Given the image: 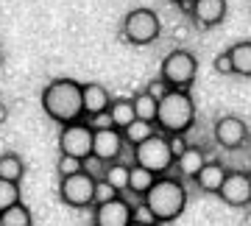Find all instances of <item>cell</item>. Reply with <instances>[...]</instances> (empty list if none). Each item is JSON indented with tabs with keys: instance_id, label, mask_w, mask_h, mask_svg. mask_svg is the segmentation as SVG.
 Segmentation results:
<instances>
[{
	"instance_id": "1",
	"label": "cell",
	"mask_w": 251,
	"mask_h": 226,
	"mask_svg": "<svg viewBox=\"0 0 251 226\" xmlns=\"http://www.w3.org/2000/svg\"><path fill=\"white\" fill-rule=\"evenodd\" d=\"M45 115L53 123L64 126V123H75L84 118V100H81V84L75 78H53L42 90L39 98Z\"/></svg>"
},
{
	"instance_id": "2",
	"label": "cell",
	"mask_w": 251,
	"mask_h": 226,
	"mask_svg": "<svg viewBox=\"0 0 251 226\" xmlns=\"http://www.w3.org/2000/svg\"><path fill=\"white\" fill-rule=\"evenodd\" d=\"M143 204L151 209L156 224H171L187 207V187H184V181L179 176H168V173L156 176L151 190L143 196Z\"/></svg>"
},
{
	"instance_id": "3",
	"label": "cell",
	"mask_w": 251,
	"mask_h": 226,
	"mask_svg": "<svg viewBox=\"0 0 251 226\" xmlns=\"http://www.w3.org/2000/svg\"><path fill=\"white\" fill-rule=\"evenodd\" d=\"M196 123V103L187 90H168L156 109V128L162 134H187Z\"/></svg>"
},
{
	"instance_id": "4",
	"label": "cell",
	"mask_w": 251,
	"mask_h": 226,
	"mask_svg": "<svg viewBox=\"0 0 251 226\" xmlns=\"http://www.w3.org/2000/svg\"><path fill=\"white\" fill-rule=\"evenodd\" d=\"M162 34V23H159V14L153 9H131L128 14L123 17L120 23V36H123L126 42H131V45L143 48V45H151L156 42Z\"/></svg>"
},
{
	"instance_id": "5",
	"label": "cell",
	"mask_w": 251,
	"mask_h": 226,
	"mask_svg": "<svg viewBox=\"0 0 251 226\" xmlns=\"http://www.w3.org/2000/svg\"><path fill=\"white\" fill-rule=\"evenodd\" d=\"M196 73H198V59L193 50H184V48L171 50L159 64V78L171 90H190L193 81H196Z\"/></svg>"
},
{
	"instance_id": "6",
	"label": "cell",
	"mask_w": 251,
	"mask_h": 226,
	"mask_svg": "<svg viewBox=\"0 0 251 226\" xmlns=\"http://www.w3.org/2000/svg\"><path fill=\"white\" fill-rule=\"evenodd\" d=\"M131 151H134V165L151 171L153 176L171 173L173 162H176V156H173V151H171V143H168V137L162 134V131H156L153 137H148L145 143L134 145Z\"/></svg>"
},
{
	"instance_id": "7",
	"label": "cell",
	"mask_w": 251,
	"mask_h": 226,
	"mask_svg": "<svg viewBox=\"0 0 251 226\" xmlns=\"http://www.w3.org/2000/svg\"><path fill=\"white\" fill-rule=\"evenodd\" d=\"M92 137H95V128L87 123V118L75 120V123H64L59 128V154L75 156L84 162L92 154Z\"/></svg>"
},
{
	"instance_id": "8",
	"label": "cell",
	"mask_w": 251,
	"mask_h": 226,
	"mask_svg": "<svg viewBox=\"0 0 251 226\" xmlns=\"http://www.w3.org/2000/svg\"><path fill=\"white\" fill-rule=\"evenodd\" d=\"M95 184L98 179H92L90 173H73L59 179V199L73 209H87L95 204Z\"/></svg>"
},
{
	"instance_id": "9",
	"label": "cell",
	"mask_w": 251,
	"mask_h": 226,
	"mask_svg": "<svg viewBox=\"0 0 251 226\" xmlns=\"http://www.w3.org/2000/svg\"><path fill=\"white\" fill-rule=\"evenodd\" d=\"M131 212H134V204L126 201L123 196H117L106 204L92 207V226H128L131 224Z\"/></svg>"
},
{
	"instance_id": "10",
	"label": "cell",
	"mask_w": 251,
	"mask_h": 226,
	"mask_svg": "<svg viewBox=\"0 0 251 226\" xmlns=\"http://www.w3.org/2000/svg\"><path fill=\"white\" fill-rule=\"evenodd\" d=\"M218 199L229 207H249L251 204V173L246 171H229L224 187L218 190Z\"/></svg>"
},
{
	"instance_id": "11",
	"label": "cell",
	"mask_w": 251,
	"mask_h": 226,
	"mask_svg": "<svg viewBox=\"0 0 251 226\" xmlns=\"http://www.w3.org/2000/svg\"><path fill=\"white\" fill-rule=\"evenodd\" d=\"M215 140H218L221 148H226V151H234V148L246 145V140H249V126H246V120L237 118V115H224V118L215 123Z\"/></svg>"
},
{
	"instance_id": "12",
	"label": "cell",
	"mask_w": 251,
	"mask_h": 226,
	"mask_svg": "<svg viewBox=\"0 0 251 226\" xmlns=\"http://www.w3.org/2000/svg\"><path fill=\"white\" fill-rule=\"evenodd\" d=\"M123 131L120 128H95V137H92V154L98 156L100 162H117L120 154H123Z\"/></svg>"
},
{
	"instance_id": "13",
	"label": "cell",
	"mask_w": 251,
	"mask_h": 226,
	"mask_svg": "<svg viewBox=\"0 0 251 226\" xmlns=\"http://www.w3.org/2000/svg\"><path fill=\"white\" fill-rule=\"evenodd\" d=\"M226 11H229L226 0H193V6H190V14L201 28L221 25L226 20Z\"/></svg>"
},
{
	"instance_id": "14",
	"label": "cell",
	"mask_w": 251,
	"mask_h": 226,
	"mask_svg": "<svg viewBox=\"0 0 251 226\" xmlns=\"http://www.w3.org/2000/svg\"><path fill=\"white\" fill-rule=\"evenodd\" d=\"M81 100H84V118L90 120L100 112H109V103H112V95L103 84L90 81V84H81Z\"/></svg>"
},
{
	"instance_id": "15",
	"label": "cell",
	"mask_w": 251,
	"mask_h": 226,
	"mask_svg": "<svg viewBox=\"0 0 251 226\" xmlns=\"http://www.w3.org/2000/svg\"><path fill=\"white\" fill-rule=\"evenodd\" d=\"M226 168L224 162H218V159H206V165L198 171V176L193 181H196V187L201 193H212V196H218V190L224 187V181H226Z\"/></svg>"
},
{
	"instance_id": "16",
	"label": "cell",
	"mask_w": 251,
	"mask_h": 226,
	"mask_svg": "<svg viewBox=\"0 0 251 226\" xmlns=\"http://www.w3.org/2000/svg\"><path fill=\"white\" fill-rule=\"evenodd\" d=\"M206 165V156H204V151L201 148H196V145H190L187 151L181 156H176V162H173V168L179 171V176L181 179H196L198 176V171Z\"/></svg>"
},
{
	"instance_id": "17",
	"label": "cell",
	"mask_w": 251,
	"mask_h": 226,
	"mask_svg": "<svg viewBox=\"0 0 251 226\" xmlns=\"http://www.w3.org/2000/svg\"><path fill=\"white\" fill-rule=\"evenodd\" d=\"M109 118H112L115 128H120V131H123L128 123H134L137 112H134L131 98H112V103H109Z\"/></svg>"
},
{
	"instance_id": "18",
	"label": "cell",
	"mask_w": 251,
	"mask_h": 226,
	"mask_svg": "<svg viewBox=\"0 0 251 226\" xmlns=\"http://www.w3.org/2000/svg\"><path fill=\"white\" fill-rule=\"evenodd\" d=\"M229 56H232V70H234V75L251 78V42H249V39L229 48Z\"/></svg>"
},
{
	"instance_id": "19",
	"label": "cell",
	"mask_w": 251,
	"mask_h": 226,
	"mask_svg": "<svg viewBox=\"0 0 251 226\" xmlns=\"http://www.w3.org/2000/svg\"><path fill=\"white\" fill-rule=\"evenodd\" d=\"M153 181H156V176H153L151 171H145L140 165H131V168H128V193H134V196L143 199L145 193L151 190Z\"/></svg>"
},
{
	"instance_id": "20",
	"label": "cell",
	"mask_w": 251,
	"mask_h": 226,
	"mask_svg": "<svg viewBox=\"0 0 251 226\" xmlns=\"http://www.w3.org/2000/svg\"><path fill=\"white\" fill-rule=\"evenodd\" d=\"M156 134V123H148V120H134V123H128V126L123 128V140H126V145H140V143H145L148 137H153Z\"/></svg>"
},
{
	"instance_id": "21",
	"label": "cell",
	"mask_w": 251,
	"mask_h": 226,
	"mask_svg": "<svg viewBox=\"0 0 251 226\" xmlns=\"http://www.w3.org/2000/svg\"><path fill=\"white\" fill-rule=\"evenodd\" d=\"M128 168H131V165H126V162L117 159V162H109L106 171H103V181H109L120 196L128 190Z\"/></svg>"
},
{
	"instance_id": "22",
	"label": "cell",
	"mask_w": 251,
	"mask_h": 226,
	"mask_svg": "<svg viewBox=\"0 0 251 226\" xmlns=\"http://www.w3.org/2000/svg\"><path fill=\"white\" fill-rule=\"evenodd\" d=\"M0 226H34V215L23 201H17L14 207L0 212Z\"/></svg>"
},
{
	"instance_id": "23",
	"label": "cell",
	"mask_w": 251,
	"mask_h": 226,
	"mask_svg": "<svg viewBox=\"0 0 251 226\" xmlns=\"http://www.w3.org/2000/svg\"><path fill=\"white\" fill-rule=\"evenodd\" d=\"M134 103V112H137V120H148V123H156V109H159V100L148 95V92H140L131 98Z\"/></svg>"
},
{
	"instance_id": "24",
	"label": "cell",
	"mask_w": 251,
	"mask_h": 226,
	"mask_svg": "<svg viewBox=\"0 0 251 226\" xmlns=\"http://www.w3.org/2000/svg\"><path fill=\"white\" fill-rule=\"evenodd\" d=\"M25 176V165H23V159H20L17 154H3L0 156V179L6 181H17Z\"/></svg>"
},
{
	"instance_id": "25",
	"label": "cell",
	"mask_w": 251,
	"mask_h": 226,
	"mask_svg": "<svg viewBox=\"0 0 251 226\" xmlns=\"http://www.w3.org/2000/svg\"><path fill=\"white\" fill-rule=\"evenodd\" d=\"M17 201H20V184L17 181L0 179V212L9 209V207H14Z\"/></svg>"
},
{
	"instance_id": "26",
	"label": "cell",
	"mask_w": 251,
	"mask_h": 226,
	"mask_svg": "<svg viewBox=\"0 0 251 226\" xmlns=\"http://www.w3.org/2000/svg\"><path fill=\"white\" fill-rule=\"evenodd\" d=\"M56 173H59V179H64V176H73V173H81V159H75V156H67V154H59Z\"/></svg>"
},
{
	"instance_id": "27",
	"label": "cell",
	"mask_w": 251,
	"mask_h": 226,
	"mask_svg": "<svg viewBox=\"0 0 251 226\" xmlns=\"http://www.w3.org/2000/svg\"><path fill=\"white\" fill-rule=\"evenodd\" d=\"M81 171L84 173H90L92 179H103V171H106V162H100L95 154H90L84 162H81Z\"/></svg>"
},
{
	"instance_id": "28",
	"label": "cell",
	"mask_w": 251,
	"mask_h": 226,
	"mask_svg": "<svg viewBox=\"0 0 251 226\" xmlns=\"http://www.w3.org/2000/svg\"><path fill=\"white\" fill-rule=\"evenodd\" d=\"M120 193L109 184V181H103V179H98V184H95V204H106V201H112V199H117ZM92 204V207H95Z\"/></svg>"
},
{
	"instance_id": "29",
	"label": "cell",
	"mask_w": 251,
	"mask_h": 226,
	"mask_svg": "<svg viewBox=\"0 0 251 226\" xmlns=\"http://www.w3.org/2000/svg\"><path fill=\"white\" fill-rule=\"evenodd\" d=\"M212 67H215V73H221V75H234V70H232V56H229V50L218 53L215 62H212Z\"/></svg>"
},
{
	"instance_id": "30",
	"label": "cell",
	"mask_w": 251,
	"mask_h": 226,
	"mask_svg": "<svg viewBox=\"0 0 251 226\" xmlns=\"http://www.w3.org/2000/svg\"><path fill=\"white\" fill-rule=\"evenodd\" d=\"M131 221H134V224H156V218L151 215V209L145 207L143 201L134 207V212H131Z\"/></svg>"
},
{
	"instance_id": "31",
	"label": "cell",
	"mask_w": 251,
	"mask_h": 226,
	"mask_svg": "<svg viewBox=\"0 0 251 226\" xmlns=\"http://www.w3.org/2000/svg\"><path fill=\"white\" fill-rule=\"evenodd\" d=\"M168 137V134H165ZM168 143H171V151H173V156H181L184 151H187L190 145H187V140H184V134H171L168 137Z\"/></svg>"
},
{
	"instance_id": "32",
	"label": "cell",
	"mask_w": 251,
	"mask_h": 226,
	"mask_svg": "<svg viewBox=\"0 0 251 226\" xmlns=\"http://www.w3.org/2000/svg\"><path fill=\"white\" fill-rule=\"evenodd\" d=\"M168 90H171V87L162 81V78H153V81L148 84V90H145V92H148V95H153L156 100H162L165 95H168Z\"/></svg>"
},
{
	"instance_id": "33",
	"label": "cell",
	"mask_w": 251,
	"mask_h": 226,
	"mask_svg": "<svg viewBox=\"0 0 251 226\" xmlns=\"http://www.w3.org/2000/svg\"><path fill=\"white\" fill-rule=\"evenodd\" d=\"M92 128H115V123H112V118H109V112H100V115H95V118L87 120Z\"/></svg>"
},
{
	"instance_id": "34",
	"label": "cell",
	"mask_w": 251,
	"mask_h": 226,
	"mask_svg": "<svg viewBox=\"0 0 251 226\" xmlns=\"http://www.w3.org/2000/svg\"><path fill=\"white\" fill-rule=\"evenodd\" d=\"M6 120H9V106H6V103H0V126H3Z\"/></svg>"
},
{
	"instance_id": "35",
	"label": "cell",
	"mask_w": 251,
	"mask_h": 226,
	"mask_svg": "<svg viewBox=\"0 0 251 226\" xmlns=\"http://www.w3.org/2000/svg\"><path fill=\"white\" fill-rule=\"evenodd\" d=\"M171 3H176V6H181L184 11H190V6H193V0H171Z\"/></svg>"
},
{
	"instance_id": "36",
	"label": "cell",
	"mask_w": 251,
	"mask_h": 226,
	"mask_svg": "<svg viewBox=\"0 0 251 226\" xmlns=\"http://www.w3.org/2000/svg\"><path fill=\"white\" fill-rule=\"evenodd\" d=\"M173 36H176V39H184V36H187V28H184V25L176 28V34H173Z\"/></svg>"
},
{
	"instance_id": "37",
	"label": "cell",
	"mask_w": 251,
	"mask_h": 226,
	"mask_svg": "<svg viewBox=\"0 0 251 226\" xmlns=\"http://www.w3.org/2000/svg\"><path fill=\"white\" fill-rule=\"evenodd\" d=\"M128 226H156V224H134V221H131Z\"/></svg>"
},
{
	"instance_id": "38",
	"label": "cell",
	"mask_w": 251,
	"mask_h": 226,
	"mask_svg": "<svg viewBox=\"0 0 251 226\" xmlns=\"http://www.w3.org/2000/svg\"><path fill=\"white\" fill-rule=\"evenodd\" d=\"M3 62H6V56H3V50H0V67H3Z\"/></svg>"
}]
</instances>
